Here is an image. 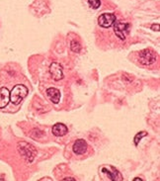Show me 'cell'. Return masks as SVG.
I'll use <instances>...</instances> for the list:
<instances>
[{"label": "cell", "mask_w": 160, "mask_h": 181, "mask_svg": "<svg viewBox=\"0 0 160 181\" xmlns=\"http://www.w3.org/2000/svg\"><path fill=\"white\" fill-rule=\"evenodd\" d=\"M116 22V16L112 13H104L99 17L98 23L103 28H110Z\"/></svg>", "instance_id": "cell-3"}, {"label": "cell", "mask_w": 160, "mask_h": 181, "mask_svg": "<svg viewBox=\"0 0 160 181\" xmlns=\"http://www.w3.org/2000/svg\"><path fill=\"white\" fill-rule=\"evenodd\" d=\"M64 180H74V178H70V177H68V178H64Z\"/></svg>", "instance_id": "cell-15"}, {"label": "cell", "mask_w": 160, "mask_h": 181, "mask_svg": "<svg viewBox=\"0 0 160 181\" xmlns=\"http://www.w3.org/2000/svg\"><path fill=\"white\" fill-rule=\"evenodd\" d=\"M138 58H140V61L141 65L143 66H150L152 63L155 62L156 61V54L151 50H143L140 52V55H138Z\"/></svg>", "instance_id": "cell-2"}, {"label": "cell", "mask_w": 160, "mask_h": 181, "mask_svg": "<svg viewBox=\"0 0 160 181\" xmlns=\"http://www.w3.org/2000/svg\"><path fill=\"white\" fill-rule=\"evenodd\" d=\"M129 30V24L127 23H124V22H115L114 23V31H115V34L117 35V37L124 41L126 40V33Z\"/></svg>", "instance_id": "cell-4"}, {"label": "cell", "mask_w": 160, "mask_h": 181, "mask_svg": "<svg viewBox=\"0 0 160 181\" xmlns=\"http://www.w3.org/2000/svg\"><path fill=\"white\" fill-rule=\"evenodd\" d=\"M10 101V91L6 87L0 88V109L6 107Z\"/></svg>", "instance_id": "cell-8"}, {"label": "cell", "mask_w": 160, "mask_h": 181, "mask_svg": "<svg viewBox=\"0 0 160 181\" xmlns=\"http://www.w3.org/2000/svg\"><path fill=\"white\" fill-rule=\"evenodd\" d=\"M87 2L88 4L91 6L93 9H97L100 7V5H101V1L100 0H87Z\"/></svg>", "instance_id": "cell-12"}, {"label": "cell", "mask_w": 160, "mask_h": 181, "mask_svg": "<svg viewBox=\"0 0 160 181\" xmlns=\"http://www.w3.org/2000/svg\"><path fill=\"white\" fill-rule=\"evenodd\" d=\"M50 73L55 81H58L63 78V70L60 63L53 62L50 66Z\"/></svg>", "instance_id": "cell-5"}, {"label": "cell", "mask_w": 160, "mask_h": 181, "mask_svg": "<svg viewBox=\"0 0 160 181\" xmlns=\"http://www.w3.org/2000/svg\"><path fill=\"white\" fill-rule=\"evenodd\" d=\"M47 97L50 98V100L51 101L52 103L57 104L58 102H60V91L58 89L53 88V87L47 88Z\"/></svg>", "instance_id": "cell-9"}, {"label": "cell", "mask_w": 160, "mask_h": 181, "mask_svg": "<svg viewBox=\"0 0 160 181\" xmlns=\"http://www.w3.org/2000/svg\"><path fill=\"white\" fill-rule=\"evenodd\" d=\"M151 30H153V31H156V32H158V31H159V24H155V25H152V26H151Z\"/></svg>", "instance_id": "cell-14"}, {"label": "cell", "mask_w": 160, "mask_h": 181, "mask_svg": "<svg viewBox=\"0 0 160 181\" xmlns=\"http://www.w3.org/2000/svg\"><path fill=\"white\" fill-rule=\"evenodd\" d=\"M67 127L62 123H56L52 127V134L56 137H62L67 134Z\"/></svg>", "instance_id": "cell-10"}, {"label": "cell", "mask_w": 160, "mask_h": 181, "mask_svg": "<svg viewBox=\"0 0 160 181\" xmlns=\"http://www.w3.org/2000/svg\"><path fill=\"white\" fill-rule=\"evenodd\" d=\"M70 48H71V50L73 52H79L80 50H81V46H80L79 43L77 41H75V40H72L71 41Z\"/></svg>", "instance_id": "cell-11"}, {"label": "cell", "mask_w": 160, "mask_h": 181, "mask_svg": "<svg viewBox=\"0 0 160 181\" xmlns=\"http://www.w3.org/2000/svg\"><path fill=\"white\" fill-rule=\"evenodd\" d=\"M145 136H146V132L137 133V134L136 135V137H135V143H136V146H137L138 143H140V141L142 139L143 137H145Z\"/></svg>", "instance_id": "cell-13"}, {"label": "cell", "mask_w": 160, "mask_h": 181, "mask_svg": "<svg viewBox=\"0 0 160 181\" xmlns=\"http://www.w3.org/2000/svg\"><path fill=\"white\" fill-rule=\"evenodd\" d=\"M135 180H140V181H142V179H141V178H140V177H136V178H135Z\"/></svg>", "instance_id": "cell-16"}, {"label": "cell", "mask_w": 160, "mask_h": 181, "mask_svg": "<svg viewBox=\"0 0 160 181\" xmlns=\"http://www.w3.org/2000/svg\"><path fill=\"white\" fill-rule=\"evenodd\" d=\"M87 143L85 142L84 140L82 139H79L77 140L75 143H73V147H72V150L74 152V153H76V154H83L86 152L87 151Z\"/></svg>", "instance_id": "cell-7"}, {"label": "cell", "mask_w": 160, "mask_h": 181, "mask_svg": "<svg viewBox=\"0 0 160 181\" xmlns=\"http://www.w3.org/2000/svg\"><path fill=\"white\" fill-rule=\"evenodd\" d=\"M30 145L28 143H26L25 142H22L19 145V151H20V153L22 154V156L27 159V161H33V158L35 156V151H32V152H28V147H29Z\"/></svg>", "instance_id": "cell-6"}, {"label": "cell", "mask_w": 160, "mask_h": 181, "mask_svg": "<svg viewBox=\"0 0 160 181\" xmlns=\"http://www.w3.org/2000/svg\"><path fill=\"white\" fill-rule=\"evenodd\" d=\"M29 90L25 85L22 84H18L16 86L13 87V89L10 92V101L13 103L18 105L22 102V100L28 95Z\"/></svg>", "instance_id": "cell-1"}]
</instances>
